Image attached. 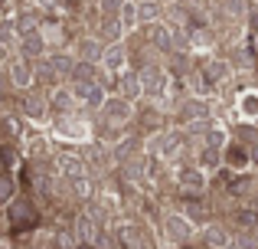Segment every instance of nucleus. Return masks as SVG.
I'll return each instance as SVG.
<instances>
[{
  "label": "nucleus",
  "instance_id": "obj_7",
  "mask_svg": "<svg viewBox=\"0 0 258 249\" xmlns=\"http://www.w3.org/2000/svg\"><path fill=\"white\" fill-rule=\"evenodd\" d=\"M183 184H189L193 190H200V187H203V180H200V174H183Z\"/></svg>",
  "mask_w": 258,
  "mask_h": 249
},
{
  "label": "nucleus",
  "instance_id": "obj_1",
  "mask_svg": "<svg viewBox=\"0 0 258 249\" xmlns=\"http://www.w3.org/2000/svg\"><path fill=\"white\" fill-rule=\"evenodd\" d=\"M10 220H13V230L36 226V210L30 207V200H17V204L10 207Z\"/></svg>",
  "mask_w": 258,
  "mask_h": 249
},
{
  "label": "nucleus",
  "instance_id": "obj_4",
  "mask_svg": "<svg viewBox=\"0 0 258 249\" xmlns=\"http://www.w3.org/2000/svg\"><path fill=\"white\" fill-rule=\"evenodd\" d=\"M121 243H124L127 249H141V236L131 230V226H124V230H121Z\"/></svg>",
  "mask_w": 258,
  "mask_h": 249
},
{
  "label": "nucleus",
  "instance_id": "obj_2",
  "mask_svg": "<svg viewBox=\"0 0 258 249\" xmlns=\"http://www.w3.org/2000/svg\"><path fill=\"white\" fill-rule=\"evenodd\" d=\"M76 233H79V239H82V246H95V243H98V226H95L92 217H79Z\"/></svg>",
  "mask_w": 258,
  "mask_h": 249
},
{
  "label": "nucleus",
  "instance_id": "obj_3",
  "mask_svg": "<svg viewBox=\"0 0 258 249\" xmlns=\"http://www.w3.org/2000/svg\"><path fill=\"white\" fill-rule=\"evenodd\" d=\"M141 82H144V85H151V92H160V89H164V76H160V72H144V79H141Z\"/></svg>",
  "mask_w": 258,
  "mask_h": 249
},
{
  "label": "nucleus",
  "instance_id": "obj_6",
  "mask_svg": "<svg viewBox=\"0 0 258 249\" xmlns=\"http://www.w3.org/2000/svg\"><path fill=\"white\" fill-rule=\"evenodd\" d=\"M206 239H209V243H216V246H222V243H226V233H222V230H209Z\"/></svg>",
  "mask_w": 258,
  "mask_h": 249
},
{
  "label": "nucleus",
  "instance_id": "obj_5",
  "mask_svg": "<svg viewBox=\"0 0 258 249\" xmlns=\"http://www.w3.org/2000/svg\"><path fill=\"white\" fill-rule=\"evenodd\" d=\"M13 193V180L10 177H0V200H7Z\"/></svg>",
  "mask_w": 258,
  "mask_h": 249
}]
</instances>
